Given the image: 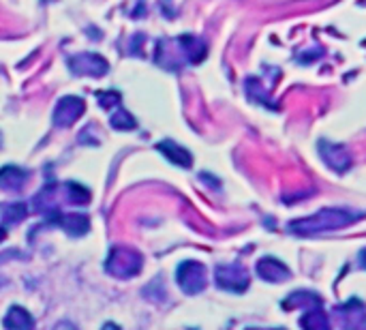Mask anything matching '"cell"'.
<instances>
[{
  "label": "cell",
  "instance_id": "obj_1",
  "mask_svg": "<svg viewBox=\"0 0 366 330\" xmlns=\"http://www.w3.org/2000/svg\"><path fill=\"white\" fill-rule=\"evenodd\" d=\"M364 216H366V212L351 210V208H321L319 212H315L311 216L292 221L289 232L296 236H315V234H323V232H332V230H343V228L360 221Z\"/></svg>",
  "mask_w": 366,
  "mask_h": 330
},
{
  "label": "cell",
  "instance_id": "obj_2",
  "mask_svg": "<svg viewBox=\"0 0 366 330\" xmlns=\"http://www.w3.org/2000/svg\"><path fill=\"white\" fill-rule=\"evenodd\" d=\"M105 268L109 275H113L118 279L135 277L142 270V255L133 249H127V247H113L109 258H107Z\"/></svg>",
  "mask_w": 366,
  "mask_h": 330
},
{
  "label": "cell",
  "instance_id": "obj_3",
  "mask_svg": "<svg viewBox=\"0 0 366 330\" xmlns=\"http://www.w3.org/2000/svg\"><path fill=\"white\" fill-rule=\"evenodd\" d=\"M176 281L184 294H191V296L199 294V292H204V287L208 283L206 266L199 262H182L176 270Z\"/></svg>",
  "mask_w": 366,
  "mask_h": 330
},
{
  "label": "cell",
  "instance_id": "obj_4",
  "mask_svg": "<svg viewBox=\"0 0 366 330\" xmlns=\"http://www.w3.org/2000/svg\"><path fill=\"white\" fill-rule=\"evenodd\" d=\"M214 277H216L218 287H223L227 292H233V294H242L244 290L249 287V273L244 270L242 266H238V264L216 266Z\"/></svg>",
  "mask_w": 366,
  "mask_h": 330
},
{
  "label": "cell",
  "instance_id": "obj_5",
  "mask_svg": "<svg viewBox=\"0 0 366 330\" xmlns=\"http://www.w3.org/2000/svg\"><path fill=\"white\" fill-rule=\"evenodd\" d=\"M86 109V103L79 99V97H62L58 103H56V109H54V125L56 127H69L73 125L77 119H82Z\"/></svg>",
  "mask_w": 366,
  "mask_h": 330
},
{
  "label": "cell",
  "instance_id": "obj_6",
  "mask_svg": "<svg viewBox=\"0 0 366 330\" xmlns=\"http://www.w3.org/2000/svg\"><path fill=\"white\" fill-rule=\"evenodd\" d=\"M69 69L75 75H90V77H101L107 73L109 65L103 56L99 54H77L69 58Z\"/></svg>",
  "mask_w": 366,
  "mask_h": 330
},
{
  "label": "cell",
  "instance_id": "obj_7",
  "mask_svg": "<svg viewBox=\"0 0 366 330\" xmlns=\"http://www.w3.org/2000/svg\"><path fill=\"white\" fill-rule=\"evenodd\" d=\"M319 155L326 161V165L330 170H334L336 174H345L351 167V155L343 144H332L321 140L319 142Z\"/></svg>",
  "mask_w": 366,
  "mask_h": 330
},
{
  "label": "cell",
  "instance_id": "obj_8",
  "mask_svg": "<svg viewBox=\"0 0 366 330\" xmlns=\"http://www.w3.org/2000/svg\"><path fill=\"white\" fill-rule=\"evenodd\" d=\"M257 275L270 283H281V281H287L292 277L289 268L277 258H262L257 262Z\"/></svg>",
  "mask_w": 366,
  "mask_h": 330
},
{
  "label": "cell",
  "instance_id": "obj_9",
  "mask_svg": "<svg viewBox=\"0 0 366 330\" xmlns=\"http://www.w3.org/2000/svg\"><path fill=\"white\" fill-rule=\"evenodd\" d=\"M178 43H180L182 52H184L187 62L197 65V62H201V60L206 58L208 48H206V43H204L201 39H197V37H193V35H182V37H178Z\"/></svg>",
  "mask_w": 366,
  "mask_h": 330
},
{
  "label": "cell",
  "instance_id": "obj_10",
  "mask_svg": "<svg viewBox=\"0 0 366 330\" xmlns=\"http://www.w3.org/2000/svg\"><path fill=\"white\" fill-rule=\"evenodd\" d=\"M340 317L345 319V326H366V313H364V302L357 298H351L338 309Z\"/></svg>",
  "mask_w": 366,
  "mask_h": 330
},
{
  "label": "cell",
  "instance_id": "obj_11",
  "mask_svg": "<svg viewBox=\"0 0 366 330\" xmlns=\"http://www.w3.org/2000/svg\"><path fill=\"white\" fill-rule=\"evenodd\" d=\"M157 150H161L170 161H174V163H176V165H180V167H191V165H193V157H191V153H189L187 148L178 146L176 142L165 140V142H161V144L157 146Z\"/></svg>",
  "mask_w": 366,
  "mask_h": 330
},
{
  "label": "cell",
  "instance_id": "obj_12",
  "mask_svg": "<svg viewBox=\"0 0 366 330\" xmlns=\"http://www.w3.org/2000/svg\"><path fill=\"white\" fill-rule=\"evenodd\" d=\"M56 224H60L69 234L73 236H79L88 230L90 221H88V216L86 214H79V212H71V214H65V216H56L54 219Z\"/></svg>",
  "mask_w": 366,
  "mask_h": 330
},
{
  "label": "cell",
  "instance_id": "obj_13",
  "mask_svg": "<svg viewBox=\"0 0 366 330\" xmlns=\"http://www.w3.org/2000/svg\"><path fill=\"white\" fill-rule=\"evenodd\" d=\"M26 182V172L16 165H7L0 170V187L3 189H22Z\"/></svg>",
  "mask_w": 366,
  "mask_h": 330
},
{
  "label": "cell",
  "instance_id": "obj_14",
  "mask_svg": "<svg viewBox=\"0 0 366 330\" xmlns=\"http://www.w3.org/2000/svg\"><path fill=\"white\" fill-rule=\"evenodd\" d=\"M298 307H321V298L313 292H292L285 302H283V309H298Z\"/></svg>",
  "mask_w": 366,
  "mask_h": 330
},
{
  "label": "cell",
  "instance_id": "obj_15",
  "mask_svg": "<svg viewBox=\"0 0 366 330\" xmlns=\"http://www.w3.org/2000/svg\"><path fill=\"white\" fill-rule=\"evenodd\" d=\"M5 326L7 328H33L35 319L30 317V313L24 307H11L5 317Z\"/></svg>",
  "mask_w": 366,
  "mask_h": 330
},
{
  "label": "cell",
  "instance_id": "obj_16",
  "mask_svg": "<svg viewBox=\"0 0 366 330\" xmlns=\"http://www.w3.org/2000/svg\"><path fill=\"white\" fill-rule=\"evenodd\" d=\"M300 324H302L304 328H328V326H330L326 313H323L321 309H317V307H311V311L304 313V315L300 317Z\"/></svg>",
  "mask_w": 366,
  "mask_h": 330
},
{
  "label": "cell",
  "instance_id": "obj_17",
  "mask_svg": "<svg viewBox=\"0 0 366 330\" xmlns=\"http://www.w3.org/2000/svg\"><path fill=\"white\" fill-rule=\"evenodd\" d=\"M109 123H111V127L113 129H120V131H131V129H135V119L127 112V109H118L116 114H111V119H109Z\"/></svg>",
  "mask_w": 366,
  "mask_h": 330
},
{
  "label": "cell",
  "instance_id": "obj_18",
  "mask_svg": "<svg viewBox=\"0 0 366 330\" xmlns=\"http://www.w3.org/2000/svg\"><path fill=\"white\" fill-rule=\"evenodd\" d=\"M247 92H249V97H251L253 101H260V103H264V105H268V107H274V105L270 103V99H268V94H266V90L262 88V84H260L257 77L247 79Z\"/></svg>",
  "mask_w": 366,
  "mask_h": 330
},
{
  "label": "cell",
  "instance_id": "obj_19",
  "mask_svg": "<svg viewBox=\"0 0 366 330\" xmlns=\"http://www.w3.org/2000/svg\"><path fill=\"white\" fill-rule=\"evenodd\" d=\"M99 101L105 109H111V107H118L120 94L116 90H105V92H99Z\"/></svg>",
  "mask_w": 366,
  "mask_h": 330
},
{
  "label": "cell",
  "instance_id": "obj_20",
  "mask_svg": "<svg viewBox=\"0 0 366 330\" xmlns=\"http://www.w3.org/2000/svg\"><path fill=\"white\" fill-rule=\"evenodd\" d=\"M360 264L366 268V249H362V251H360Z\"/></svg>",
  "mask_w": 366,
  "mask_h": 330
}]
</instances>
